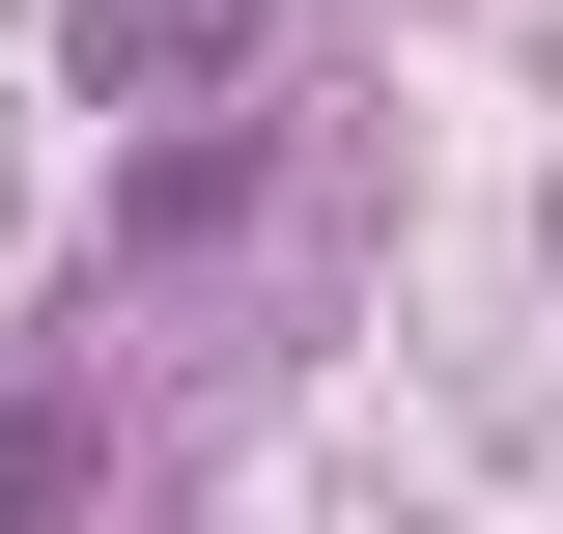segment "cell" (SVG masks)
Returning <instances> with one entry per match:
<instances>
[{"label": "cell", "mask_w": 563, "mask_h": 534, "mask_svg": "<svg viewBox=\"0 0 563 534\" xmlns=\"http://www.w3.org/2000/svg\"><path fill=\"white\" fill-rule=\"evenodd\" d=\"M225 29H254V0H85V85H113V113H141V85H198Z\"/></svg>", "instance_id": "cell-1"}]
</instances>
